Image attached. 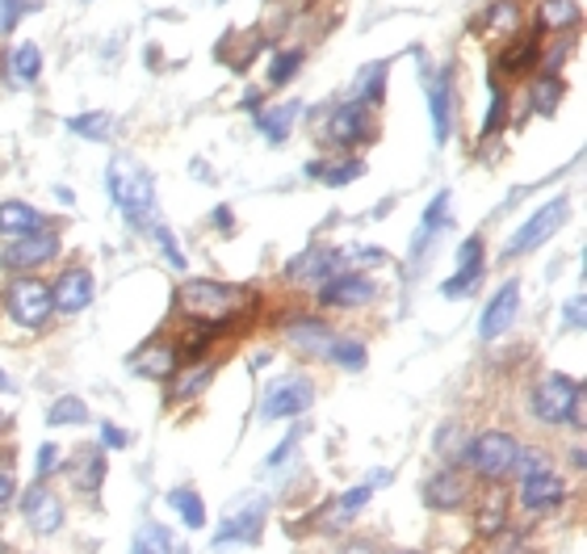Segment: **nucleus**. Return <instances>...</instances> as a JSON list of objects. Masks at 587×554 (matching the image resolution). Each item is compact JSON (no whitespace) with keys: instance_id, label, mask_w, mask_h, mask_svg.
Listing matches in <instances>:
<instances>
[{"instance_id":"50","label":"nucleus","mask_w":587,"mask_h":554,"mask_svg":"<svg viewBox=\"0 0 587 554\" xmlns=\"http://www.w3.org/2000/svg\"><path fill=\"white\" fill-rule=\"evenodd\" d=\"M102 441L109 449H126V446H130V433H122L118 425H109V420H105V425H102Z\"/></svg>"},{"instance_id":"32","label":"nucleus","mask_w":587,"mask_h":554,"mask_svg":"<svg viewBox=\"0 0 587 554\" xmlns=\"http://www.w3.org/2000/svg\"><path fill=\"white\" fill-rule=\"evenodd\" d=\"M130 554H177V537L160 521H143L135 533V551Z\"/></svg>"},{"instance_id":"13","label":"nucleus","mask_w":587,"mask_h":554,"mask_svg":"<svg viewBox=\"0 0 587 554\" xmlns=\"http://www.w3.org/2000/svg\"><path fill=\"white\" fill-rule=\"evenodd\" d=\"M93 299H97V277L88 274L84 265L63 269L60 281L51 286V302H55L60 316H81V311L93 307Z\"/></svg>"},{"instance_id":"3","label":"nucleus","mask_w":587,"mask_h":554,"mask_svg":"<svg viewBox=\"0 0 587 554\" xmlns=\"http://www.w3.org/2000/svg\"><path fill=\"white\" fill-rule=\"evenodd\" d=\"M529 412L549 428L584 425V383L563 374V370H549L542 383L533 386Z\"/></svg>"},{"instance_id":"2","label":"nucleus","mask_w":587,"mask_h":554,"mask_svg":"<svg viewBox=\"0 0 587 554\" xmlns=\"http://www.w3.org/2000/svg\"><path fill=\"white\" fill-rule=\"evenodd\" d=\"M105 185H109V198L130 227H147L151 214H156V181L151 172L130 160V156H114L109 160V172H105Z\"/></svg>"},{"instance_id":"57","label":"nucleus","mask_w":587,"mask_h":554,"mask_svg":"<svg viewBox=\"0 0 587 554\" xmlns=\"http://www.w3.org/2000/svg\"><path fill=\"white\" fill-rule=\"evenodd\" d=\"M0 391H9V379H4V370H0Z\"/></svg>"},{"instance_id":"56","label":"nucleus","mask_w":587,"mask_h":554,"mask_svg":"<svg viewBox=\"0 0 587 554\" xmlns=\"http://www.w3.org/2000/svg\"><path fill=\"white\" fill-rule=\"evenodd\" d=\"M55 198H60V202H67V206L76 202V193H72V190H60V185H55Z\"/></svg>"},{"instance_id":"4","label":"nucleus","mask_w":587,"mask_h":554,"mask_svg":"<svg viewBox=\"0 0 587 554\" xmlns=\"http://www.w3.org/2000/svg\"><path fill=\"white\" fill-rule=\"evenodd\" d=\"M265 516H269V496H260V491L235 496L227 516H223V525L214 533V551L227 554V551H235V546H256V542H260V530H265Z\"/></svg>"},{"instance_id":"20","label":"nucleus","mask_w":587,"mask_h":554,"mask_svg":"<svg viewBox=\"0 0 587 554\" xmlns=\"http://www.w3.org/2000/svg\"><path fill=\"white\" fill-rule=\"evenodd\" d=\"M340 260H344V256L335 253V248L311 244L307 253H298L290 265H286V277H290V281H319V286H323L332 274H340Z\"/></svg>"},{"instance_id":"52","label":"nucleus","mask_w":587,"mask_h":554,"mask_svg":"<svg viewBox=\"0 0 587 554\" xmlns=\"http://www.w3.org/2000/svg\"><path fill=\"white\" fill-rule=\"evenodd\" d=\"M298 446V433H290V437H286V441H281V446L273 449L269 454V467H277V462H281V458H290V449Z\"/></svg>"},{"instance_id":"22","label":"nucleus","mask_w":587,"mask_h":554,"mask_svg":"<svg viewBox=\"0 0 587 554\" xmlns=\"http://www.w3.org/2000/svg\"><path fill=\"white\" fill-rule=\"evenodd\" d=\"M252 118H256L260 139H269L273 148H277V143H286V139H290L294 122L302 118V102H277V106H269V109H256Z\"/></svg>"},{"instance_id":"30","label":"nucleus","mask_w":587,"mask_h":554,"mask_svg":"<svg viewBox=\"0 0 587 554\" xmlns=\"http://www.w3.org/2000/svg\"><path fill=\"white\" fill-rule=\"evenodd\" d=\"M437 458L445 462V467H458V462H466V449H470V433H466V425L461 420H449V425H440L437 433Z\"/></svg>"},{"instance_id":"55","label":"nucleus","mask_w":587,"mask_h":554,"mask_svg":"<svg viewBox=\"0 0 587 554\" xmlns=\"http://www.w3.org/2000/svg\"><path fill=\"white\" fill-rule=\"evenodd\" d=\"M570 467H575V470H584V446H575V449H570Z\"/></svg>"},{"instance_id":"25","label":"nucleus","mask_w":587,"mask_h":554,"mask_svg":"<svg viewBox=\"0 0 587 554\" xmlns=\"http://www.w3.org/2000/svg\"><path fill=\"white\" fill-rule=\"evenodd\" d=\"M579 22H584V13H579L575 0H542L537 4V30L542 34H570V30H579Z\"/></svg>"},{"instance_id":"19","label":"nucleus","mask_w":587,"mask_h":554,"mask_svg":"<svg viewBox=\"0 0 587 554\" xmlns=\"http://www.w3.org/2000/svg\"><path fill=\"white\" fill-rule=\"evenodd\" d=\"M537 60H542V30L512 34V43L500 51V76L521 81V76H529V72H537Z\"/></svg>"},{"instance_id":"34","label":"nucleus","mask_w":587,"mask_h":554,"mask_svg":"<svg viewBox=\"0 0 587 554\" xmlns=\"http://www.w3.org/2000/svg\"><path fill=\"white\" fill-rule=\"evenodd\" d=\"M449 223V193L440 190L437 198H433V206L424 211V219H419V232H416V244H412V253H424V244H433V235L440 232Z\"/></svg>"},{"instance_id":"12","label":"nucleus","mask_w":587,"mask_h":554,"mask_svg":"<svg viewBox=\"0 0 587 554\" xmlns=\"http://www.w3.org/2000/svg\"><path fill=\"white\" fill-rule=\"evenodd\" d=\"M377 299V286L356 269H340L319 286V302L323 307H340V311H361Z\"/></svg>"},{"instance_id":"42","label":"nucleus","mask_w":587,"mask_h":554,"mask_svg":"<svg viewBox=\"0 0 587 554\" xmlns=\"http://www.w3.org/2000/svg\"><path fill=\"white\" fill-rule=\"evenodd\" d=\"M323 358H328L332 365H344V370H365V344L353 341V337H344V341L328 344Z\"/></svg>"},{"instance_id":"27","label":"nucleus","mask_w":587,"mask_h":554,"mask_svg":"<svg viewBox=\"0 0 587 554\" xmlns=\"http://www.w3.org/2000/svg\"><path fill=\"white\" fill-rule=\"evenodd\" d=\"M521 22H524V9L521 0H491L487 9H482V30L487 34H521Z\"/></svg>"},{"instance_id":"45","label":"nucleus","mask_w":587,"mask_h":554,"mask_svg":"<svg viewBox=\"0 0 587 554\" xmlns=\"http://www.w3.org/2000/svg\"><path fill=\"white\" fill-rule=\"evenodd\" d=\"M34 9H39L34 0H0V39H4L25 13H34Z\"/></svg>"},{"instance_id":"1","label":"nucleus","mask_w":587,"mask_h":554,"mask_svg":"<svg viewBox=\"0 0 587 554\" xmlns=\"http://www.w3.org/2000/svg\"><path fill=\"white\" fill-rule=\"evenodd\" d=\"M256 307V295L248 286H231V281H214V277H189L177 290V311H185L193 323H235Z\"/></svg>"},{"instance_id":"47","label":"nucleus","mask_w":587,"mask_h":554,"mask_svg":"<svg viewBox=\"0 0 587 554\" xmlns=\"http://www.w3.org/2000/svg\"><path fill=\"white\" fill-rule=\"evenodd\" d=\"M60 462H63L60 446H55V441H42V446H39V462H34V475H39V479H51Z\"/></svg>"},{"instance_id":"38","label":"nucleus","mask_w":587,"mask_h":554,"mask_svg":"<svg viewBox=\"0 0 587 554\" xmlns=\"http://www.w3.org/2000/svg\"><path fill=\"white\" fill-rule=\"evenodd\" d=\"M214 337H218V328H214V323H193V328H185V332L177 337V353L193 362V358H202L210 344H214Z\"/></svg>"},{"instance_id":"49","label":"nucleus","mask_w":587,"mask_h":554,"mask_svg":"<svg viewBox=\"0 0 587 554\" xmlns=\"http://www.w3.org/2000/svg\"><path fill=\"white\" fill-rule=\"evenodd\" d=\"M151 235H156V244L164 248L168 265H172V269H185V256H181V248H177V235L168 232V227H151Z\"/></svg>"},{"instance_id":"7","label":"nucleus","mask_w":587,"mask_h":554,"mask_svg":"<svg viewBox=\"0 0 587 554\" xmlns=\"http://www.w3.org/2000/svg\"><path fill=\"white\" fill-rule=\"evenodd\" d=\"M566 219H570V202H566V198H549V202H542V206L516 227V235L503 244V256L512 260V256H524V253H533V248H542L545 239L558 232Z\"/></svg>"},{"instance_id":"43","label":"nucleus","mask_w":587,"mask_h":554,"mask_svg":"<svg viewBox=\"0 0 587 554\" xmlns=\"http://www.w3.org/2000/svg\"><path fill=\"white\" fill-rule=\"evenodd\" d=\"M370 496H374V488H370V483H361V488H349V491H344V496H340V500L332 504V509H335V521H353L356 512L370 504Z\"/></svg>"},{"instance_id":"24","label":"nucleus","mask_w":587,"mask_h":554,"mask_svg":"<svg viewBox=\"0 0 587 554\" xmlns=\"http://www.w3.org/2000/svg\"><path fill=\"white\" fill-rule=\"evenodd\" d=\"M314 181H323V185H332V190H344V185H353L365 177V160L361 156H340V160H314L307 164Z\"/></svg>"},{"instance_id":"26","label":"nucleus","mask_w":587,"mask_h":554,"mask_svg":"<svg viewBox=\"0 0 587 554\" xmlns=\"http://www.w3.org/2000/svg\"><path fill=\"white\" fill-rule=\"evenodd\" d=\"M4 72H9V85H18V88L39 85V76H42V51L34 43H18L13 51H9V60H4Z\"/></svg>"},{"instance_id":"48","label":"nucleus","mask_w":587,"mask_h":554,"mask_svg":"<svg viewBox=\"0 0 587 554\" xmlns=\"http://www.w3.org/2000/svg\"><path fill=\"white\" fill-rule=\"evenodd\" d=\"M13 496H18V479H13V458L4 454V458H0V509H9Z\"/></svg>"},{"instance_id":"35","label":"nucleus","mask_w":587,"mask_h":554,"mask_svg":"<svg viewBox=\"0 0 587 554\" xmlns=\"http://www.w3.org/2000/svg\"><path fill=\"white\" fill-rule=\"evenodd\" d=\"M42 227V214L30 202H4L0 206V235H21Z\"/></svg>"},{"instance_id":"8","label":"nucleus","mask_w":587,"mask_h":554,"mask_svg":"<svg viewBox=\"0 0 587 554\" xmlns=\"http://www.w3.org/2000/svg\"><path fill=\"white\" fill-rule=\"evenodd\" d=\"M323 139H328L332 148H344V151L361 148V143H374L377 139L374 109L361 106V102H340V106L328 114V122H323Z\"/></svg>"},{"instance_id":"9","label":"nucleus","mask_w":587,"mask_h":554,"mask_svg":"<svg viewBox=\"0 0 587 554\" xmlns=\"http://www.w3.org/2000/svg\"><path fill=\"white\" fill-rule=\"evenodd\" d=\"M424 97H428V118H433V139L437 148L449 143L453 135V109H458V88H453V67H424Z\"/></svg>"},{"instance_id":"17","label":"nucleus","mask_w":587,"mask_h":554,"mask_svg":"<svg viewBox=\"0 0 587 554\" xmlns=\"http://www.w3.org/2000/svg\"><path fill=\"white\" fill-rule=\"evenodd\" d=\"M482 281V239L479 235H466L458 248V277H449L445 286H440V295L445 299H466V295H474Z\"/></svg>"},{"instance_id":"14","label":"nucleus","mask_w":587,"mask_h":554,"mask_svg":"<svg viewBox=\"0 0 587 554\" xmlns=\"http://www.w3.org/2000/svg\"><path fill=\"white\" fill-rule=\"evenodd\" d=\"M21 516H25V525L39 533V537H51V533H60V525H63V500L51 488H46V479H39L34 488H25V496H21Z\"/></svg>"},{"instance_id":"33","label":"nucleus","mask_w":587,"mask_h":554,"mask_svg":"<svg viewBox=\"0 0 587 554\" xmlns=\"http://www.w3.org/2000/svg\"><path fill=\"white\" fill-rule=\"evenodd\" d=\"M172 379H177V383H172V399H193V395H202V391L210 386V379H214V365L193 362V365H185V370H177Z\"/></svg>"},{"instance_id":"54","label":"nucleus","mask_w":587,"mask_h":554,"mask_svg":"<svg viewBox=\"0 0 587 554\" xmlns=\"http://www.w3.org/2000/svg\"><path fill=\"white\" fill-rule=\"evenodd\" d=\"M344 554H374V546H370V542H349Z\"/></svg>"},{"instance_id":"15","label":"nucleus","mask_w":587,"mask_h":554,"mask_svg":"<svg viewBox=\"0 0 587 554\" xmlns=\"http://www.w3.org/2000/svg\"><path fill=\"white\" fill-rule=\"evenodd\" d=\"M521 316V281H503L495 290V299L482 307V320H479V341L495 344L516 323Z\"/></svg>"},{"instance_id":"40","label":"nucleus","mask_w":587,"mask_h":554,"mask_svg":"<svg viewBox=\"0 0 587 554\" xmlns=\"http://www.w3.org/2000/svg\"><path fill=\"white\" fill-rule=\"evenodd\" d=\"M109 127H114V118L109 114H76V118H67V130L72 135H81V139H93V143H102V139H109Z\"/></svg>"},{"instance_id":"6","label":"nucleus","mask_w":587,"mask_h":554,"mask_svg":"<svg viewBox=\"0 0 587 554\" xmlns=\"http://www.w3.org/2000/svg\"><path fill=\"white\" fill-rule=\"evenodd\" d=\"M4 311H9V320L18 323V328L34 332V328H42V323L55 316L51 286L39 281V277H13L9 290H4Z\"/></svg>"},{"instance_id":"21","label":"nucleus","mask_w":587,"mask_h":554,"mask_svg":"<svg viewBox=\"0 0 587 554\" xmlns=\"http://www.w3.org/2000/svg\"><path fill=\"white\" fill-rule=\"evenodd\" d=\"M177 362H181V353H177V344L172 341H147L135 358H130V370L139 374V379H172L177 374Z\"/></svg>"},{"instance_id":"53","label":"nucleus","mask_w":587,"mask_h":554,"mask_svg":"<svg viewBox=\"0 0 587 554\" xmlns=\"http://www.w3.org/2000/svg\"><path fill=\"white\" fill-rule=\"evenodd\" d=\"M210 223H214L218 232H231V227H235V214H231L227 206H218V211L210 214Z\"/></svg>"},{"instance_id":"37","label":"nucleus","mask_w":587,"mask_h":554,"mask_svg":"<svg viewBox=\"0 0 587 554\" xmlns=\"http://www.w3.org/2000/svg\"><path fill=\"white\" fill-rule=\"evenodd\" d=\"M168 504L177 509V516L185 521L189 530H202L206 525V504H202V496L193 488H172L168 491Z\"/></svg>"},{"instance_id":"58","label":"nucleus","mask_w":587,"mask_h":554,"mask_svg":"<svg viewBox=\"0 0 587 554\" xmlns=\"http://www.w3.org/2000/svg\"><path fill=\"white\" fill-rule=\"evenodd\" d=\"M0 425H4V412H0Z\"/></svg>"},{"instance_id":"51","label":"nucleus","mask_w":587,"mask_h":554,"mask_svg":"<svg viewBox=\"0 0 587 554\" xmlns=\"http://www.w3.org/2000/svg\"><path fill=\"white\" fill-rule=\"evenodd\" d=\"M563 328H584V299H570L566 302V311H563Z\"/></svg>"},{"instance_id":"10","label":"nucleus","mask_w":587,"mask_h":554,"mask_svg":"<svg viewBox=\"0 0 587 554\" xmlns=\"http://www.w3.org/2000/svg\"><path fill=\"white\" fill-rule=\"evenodd\" d=\"M55 256H60V235L51 227H34V232H21L9 239V248L0 253V265L9 274H30V269H39Z\"/></svg>"},{"instance_id":"41","label":"nucleus","mask_w":587,"mask_h":554,"mask_svg":"<svg viewBox=\"0 0 587 554\" xmlns=\"http://www.w3.org/2000/svg\"><path fill=\"white\" fill-rule=\"evenodd\" d=\"M298 67H302V51H298V46H290V51H277V55H273L269 76H265V81H269L273 88L290 85L294 76H298Z\"/></svg>"},{"instance_id":"31","label":"nucleus","mask_w":587,"mask_h":554,"mask_svg":"<svg viewBox=\"0 0 587 554\" xmlns=\"http://www.w3.org/2000/svg\"><path fill=\"white\" fill-rule=\"evenodd\" d=\"M72 479L81 491H102L105 483V454L102 449H81L72 458Z\"/></svg>"},{"instance_id":"39","label":"nucleus","mask_w":587,"mask_h":554,"mask_svg":"<svg viewBox=\"0 0 587 554\" xmlns=\"http://www.w3.org/2000/svg\"><path fill=\"white\" fill-rule=\"evenodd\" d=\"M84 420H88V407H84V399H76V395H63V399H55L51 412H46V425L51 428L84 425Z\"/></svg>"},{"instance_id":"16","label":"nucleus","mask_w":587,"mask_h":554,"mask_svg":"<svg viewBox=\"0 0 587 554\" xmlns=\"http://www.w3.org/2000/svg\"><path fill=\"white\" fill-rule=\"evenodd\" d=\"M570 496L566 488V479L558 475L554 467L537 470V475H529L521 479V504L529 512H549V509H563V500Z\"/></svg>"},{"instance_id":"23","label":"nucleus","mask_w":587,"mask_h":554,"mask_svg":"<svg viewBox=\"0 0 587 554\" xmlns=\"http://www.w3.org/2000/svg\"><path fill=\"white\" fill-rule=\"evenodd\" d=\"M566 102V81L558 72H537L533 81H529V106L537 109L542 118H554Z\"/></svg>"},{"instance_id":"44","label":"nucleus","mask_w":587,"mask_h":554,"mask_svg":"<svg viewBox=\"0 0 587 554\" xmlns=\"http://www.w3.org/2000/svg\"><path fill=\"white\" fill-rule=\"evenodd\" d=\"M545 467H549V454H545V449H537V446L524 449L521 446L516 462H512V475H516V479H529V475H537V470H545Z\"/></svg>"},{"instance_id":"11","label":"nucleus","mask_w":587,"mask_h":554,"mask_svg":"<svg viewBox=\"0 0 587 554\" xmlns=\"http://www.w3.org/2000/svg\"><path fill=\"white\" fill-rule=\"evenodd\" d=\"M314 404V383L307 374H290L277 379L260 399V420H294Z\"/></svg>"},{"instance_id":"59","label":"nucleus","mask_w":587,"mask_h":554,"mask_svg":"<svg viewBox=\"0 0 587 554\" xmlns=\"http://www.w3.org/2000/svg\"><path fill=\"white\" fill-rule=\"evenodd\" d=\"M403 554H419V551H403Z\"/></svg>"},{"instance_id":"18","label":"nucleus","mask_w":587,"mask_h":554,"mask_svg":"<svg viewBox=\"0 0 587 554\" xmlns=\"http://www.w3.org/2000/svg\"><path fill=\"white\" fill-rule=\"evenodd\" d=\"M424 500H428V509L437 512H458L466 500H470V483H466V475L458 467H440L428 483H424Z\"/></svg>"},{"instance_id":"36","label":"nucleus","mask_w":587,"mask_h":554,"mask_svg":"<svg viewBox=\"0 0 587 554\" xmlns=\"http://www.w3.org/2000/svg\"><path fill=\"white\" fill-rule=\"evenodd\" d=\"M487 93H491V102H487V114H482V127H479V139H495L503 127V118H508V88L495 85V76L487 81Z\"/></svg>"},{"instance_id":"5","label":"nucleus","mask_w":587,"mask_h":554,"mask_svg":"<svg viewBox=\"0 0 587 554\" xmlns=\"http://www.w3.org/2000/svg\"><path fill=\"white\" fill-rule=\"evenodd\" d=\"M516 454H521V441H516L508 428H487V433H479V437L470 441V449H466V462L474 467L479 479L495 483V479H508V475H512Z\"/></svg>"},{"instance_id":"29","label":"nucleus","mask_w":587,"mask_h":554,"mask_svg":"<svg viewBox=\"0 0 587 554\" xmlns=\"http://www.w3.org/2000/svg\"><path fill=\"white\" fill-rule=\"evenodd\" d=\"M286 337H290L298 349H307V353H328V344L335 341L332 337V328L323 320H294V323H286Z\"/></svg>"},{"instance_id":"46","label":"nucleus","mask_w":587,"mask_h":554,"mask_svg":"<svg viewBox=\"0 0 587 554\" xmlns=\"http://www.w3.org/2000/svg\"><path fill=\"white\" fill-rule=\"evenodd\" d=\"M503 521H508V512H503V500H487V504L479 509V533H482V537L500 533Z\"/></svg>"},{"instance_id":"28","label":"nucleus","mask_w":587,"mask_h":554,"mask_svg":"<svg viewBox=\"0 0 587 554\" xmlns=\"http://www.w3.org/2000/svg\"><path fill=\"white\" fill-rule=\"evenodd\" d=\"M353 102H361V106L377 109L382 102H386V60H374V64H365L361 72H356L353 81Z\"/></svg>"}]
</instances>
